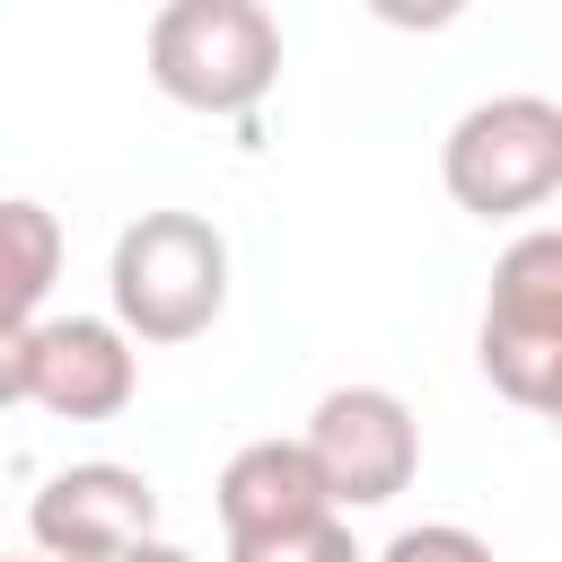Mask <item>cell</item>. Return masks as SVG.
I'll return each mask as SVG.
<instances>
[{
    "instance_id": "6da1fadb",
    "label": "cell",
    "mask_w": 562,
    "mask_h": 562,
    "mask_svg": "<svg viewBox=\"0 0 562 562\" xmlns=\"http://www.w3.org/2000/svg\"><path fill=\"white\" fill-rule=\"evenodd\" d=\"M105 299L132 342H193L228 307V237L202 211H140L114 237Z\"/></svg>"
},
{
    "instance_id": "7a4b0ae2",
    "label": "cell",
    "mask_w": 562,
    "mask_h": 562,
    "mask_svg": "<svg viewBox=\"0 0 562 562\" xmlns=\"http://www.w3.org/2000/svg\"><path fill=\"white\" fill-rule=\"evenodd\" d=\"M149 88L184 114H255L281 88V18L263 0H167L149 18Z\"/></svg>"
},
{
    "instance_id": "3957f363",
    "label": "cell",
    "mask_w": 562,
    "mask_h": 562,
    "mask_svg": "<svg viewBox=\"0 0 562 562\" xmlns=\"http://www.w3.org/2000/svg\"><path fill=\"white\" fill-rule=\"evenodd\" d=\"M439 184L474 220L544 211L562 193V105L536 97V88H509V97L465 105L448 123V140H439Z\"/></svg>"
},
{
    "instance_id": "277c9868",
    "label": "cell",
    "mask_w": 562,
    "mask_h": 562,
    "mask_svg": "<svg viewBox=\"0 0 562 562\" xmlns=\"http://www.w3.org/2000/svg\"><path fill=\"white\" fill-rule=\"evenodd\" d=\"M474 360L509 404H527V413L553 404V386H562V228H527L501 246Z\"/></svg>"
},
{
    "instance_id": "5b68a950",
    "label": "cell",
    "mask_w": 562,
    "mask_h": 562,
    "mask_svg": "<svg viewBox=\"0 0 562 562\" xmlns=\"http://www.w3.org/2000/svg\"><path fill=\"white\" fill-rule=\"evenodd\" d=\"M299 439H307L334 509H386L422 474V422L395 386H334Z\"/></svg>"
},
{
    "instance_id": "8992f818",
    "label": "cell",
    "mask_w": 562,
    "mask_h": 562,
    "mask_svg": "<svg viewBox=\"0 0 562 562\" xmlns=\"http://www.w3.org/2000/svg\"><path fill=\"white\" fill-rule=\"evenodd\" d=\"M26 536H35L44 562H123L140 536H158V492H149L140 465L79 457V465H61V474L35 483Z\"/></svg>"
},
{
    "instance_id": "52a82bcc",
    "label": "cell",
    "mask_w": 562,
    "mask_h": 562,
    "mask_svg": "<svg viewBox=\"0 0 562 562\" xmlns=\"http://www.w3.org/2000/svg\"><path fill=\"white\" fill-rule=\"evenodd\" d=\"M140 395V342L114 316H44L35 325V404L53 422H114Z\"/></svg>"
},
{
    "instance_id": "ba28073f",
    "label": "cell",
    "mask_w": 562,
    "mask_h": 562,
    "mask_svg": "<svg viewBox=\"0 0 562 562\" xmlns=\"http://www.w3.org/2000/svg\"><path fill=\"white\" fill-rule=\"evenodd\" d=\"M211 501H220V536H228V544L342 518L334 492H325V474H316V457H307V439H246V448L220 465Z\"/></svg>"
},
{
    "instance_id": "9c48e42d",
    "label": "cell",
    "mask_w": 562,
    "mask_h": 562,
    "mask_svg": "<svg viewBox=\"0 0 562 562\" xmlns=\"http://www.w3.org/2000/svg\"><path fill=\"white\" fill-rule=\"evenodd\" d=\"M61 281V220L44 202H0V334L44 325V299Z\"/></svg>"
},
{
    "instance_id": "30bf717a",
    "label": "cell",
    "mask_w": 562,
    "mask_h": 562,
    "mask_svg": "<svg viewBox=\"0 0 562 562\" xmlns=\"http://www.w3.org/2000/svg\"><path fill=\"white\" fill-rule=\"evenodd\" d=\"M228 562H369L351 544L342 518H316V527H281V536H255V544H228Z\"/></svg>"
},
{
    "instance_id": "8fae6325",
    "label": "cell",
    "mask_w": 562,
    "mask_h": 562,
    "mask_svg": "<svg viewBox=\"0 0 562 562\" xmlns=\"http://www.w3.org/2000/svg\"><path fill=\"white\" fill-rule=\"evenodd\" d=\"M369 562H501L474 527H457V518H430V527H404V536H386V553H369Z\"/></svg>"
},
{
    "instance_id": "7c38bea8",
    "label": "cell",
    "mask_w": 562,
    "mask_h": 562,
    "mask_svg": "<svg viewBox=\"0 0 562 562\" xmlns=\"http://www.w3.org/2000/svg\"><path fill=\"white\" fill-rule=\"evenodd\" d=\"M378 26H395V35H439V26H457L474 0H360Z\"/></svg>"
},
{
    "instance_id": "4fadbf2b",
    "label": "cell",
    "mask_w": 562,
    "mask_h": 562,
    "mask_svg": "<svg viewBox=\"0 0 562 562\" xmlns=\"http://www.w3.org/2000/svg\"><path fill=\"white\" fill-rule=\"evenodd\" d=\"M9 404H35V325L0 334V413Z\"/></svg>"
},
{
    "instance_id": "5bb4252c",
    "label": "cell",
    "mask_w": 562,
    "mask_h": 562,
    "mask_svg": "<svg viewBox=\"0 0 562 562\" xmlns=\"http://www.w3.org/2000/svg\"><path fill=\"white\" fill-rule=\"evenodd\" d=\"M123 562H193V553H184V544H167V536H140Z\"/></svg>"
},
{
    "instance_id": "9a60e30c",
    "label": "cell",
    "mask_w": 562,
    "mask_h": 562,
    "mask_svg": "<svg viewBox=\"0 0 562 562\" xmlns=\"http://www.w3.org/2000/svg\"><path fill=\"white\" fill-rule=\"evenodd\" d=\"M544 422H553V439H562V386H553V404H544Z\"/></svg>"
},
{
    "instance_id": "2e32d148",
    "label": "cell",
    "mask_w": 562,
    "mask_h": 562,
    "mask_svg": "<svg viewBox=\"0 0 562 562\" xmlns=\"http://www.w3.org/2000/svg\"><path fill=\"white\" fill-rule=\"evenodd\" d=\"M0 562H44V553H0Z\"/></svg>"
}]
</instances>
